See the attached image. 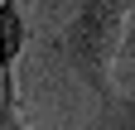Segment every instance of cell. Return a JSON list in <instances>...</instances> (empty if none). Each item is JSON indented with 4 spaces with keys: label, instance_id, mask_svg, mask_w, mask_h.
<instances>
[{
    "label": "cell",
    "instance_id": "obj_1",
    "mask_svg": "<svg viewBox=\"0 0 135 130\" xmlns=\"http://www.w3.org/2000/svg\"><path fill=\"white\" fill-rule=\"evenodd\" d=\"M126 14L130 5L121 0H87L58 34V58L68 63V72L77 82H87L97 101H106L116 92L111 87V68L121 58V34H126Z\"/></svg>",
    "mask_w": 135,
    "mask_h": 130
},
{
    "label": "cell",
    "instance_id": "obj_2",
    "mask_svg": "<svg viewBox=\"0 0 135 130\" xmlns=\"http://www.w3.org/2000/svg\"><path fill=\"white\" fill-rule=\"evenodd\" d=\"M24 48H29V24H24L20 0H0V82L20 77Z\"/></svg>",
    "mask_w": 135,
    "mask_h": 130
},
{
    "label": "cell",
    "instance_id": "obj_3",
    "mask_svg": "<svg viewBox=\"0 0 135 130\" xmlns=\"http://www.w3.org/2000/svg\"><path fill=\"white\" fill-rule=\"evenodd\" d=\"M92 130H135V92H111L97 106Z\"/></svg>",
    "mask_w": 135,
    "mask_h": 130
},
{
    "label": "cell",
    "instance_id": "obj_4",
    "mask_svg": "<svg viewBox=\"0 0 135 130\" xmlns=\"http://www.w3.org/2000/svg\"><path fill=\"white\" fill-rule=\"evenodd\" d=\"M0 130H29L24 111H20V77L0 82Z\"/></svg>",
    "mask_w": 135,
    "mask_h": 130
},
{
    "label": "cell",
    "instance_id": "obj_5",
    "mask_svg": "<svg viewBox=\"0 0 135 130\" xmlns=\"http://www.w3.org/2000/svg\"><path fill=\"white\" fill-rule=\"evenodd\" d=\"M121 58H130V63H135V5H130V14H126V34H121Z\"/></svg>",
    "mask_w": 135,
    "mask_h": 130
}]
</instances>
